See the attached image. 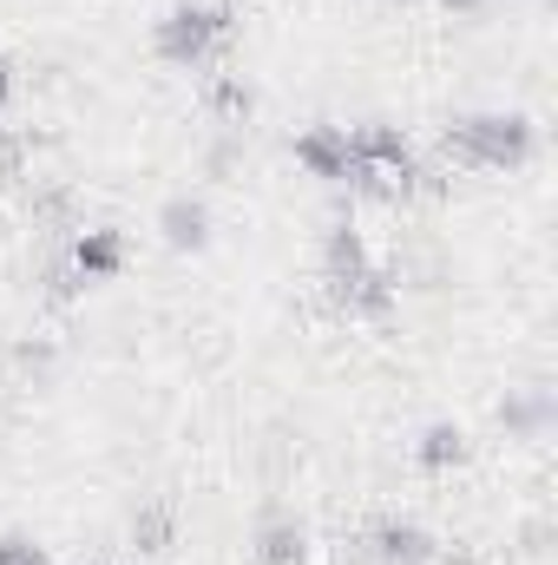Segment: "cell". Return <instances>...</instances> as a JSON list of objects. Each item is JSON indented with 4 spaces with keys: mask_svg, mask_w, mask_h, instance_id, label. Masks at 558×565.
I'll use <instances>...</instances> for the list:
<instances>
[{
    "mask_svg": "<svg viewBox=\"0 0 558 565\" xmlns=\"http://www.w3.org/2000/svg\"><path fill=\"white\" fill-rule=\"evenodd\" d=\"M322 282H329V296H335L342 309H355V316H382V309L395 302L388 270L375 264V250H368L362 231H348V224H335V231L322 237Z\"/></svg>",
    "mask_w": 558,
    "mask_h": 565,
    "instance_id": "obj_1",
    "label": "cell"
},
{
    "mask_svg": "<svg viewBox=\"0 0 558 565\" xmlns=\"http://www.w3.org/2000/svg\"><path fill=\"white\" fill-rule=\"evenodd\" d=\"M420 178L415 164V145L401 139L395 126H348V178L342 184H355V191H368V198H408Z\"/></svg>",
    "mask_w": 558,
    "mask_h": 565,
    "instance_id": "obj_2",
    "label": "cell"
},
{
    "mask_svg": "<svg viewBox=\"0 0 558 565\" xmlns=\"http://www.w3.org/2000/svg\"><path fill=\"white\" fill-rule=\"evenodd\" d=\"M447 158L466 171H519L533 158V126L519 113H473L447 126Z\"/></svg>",
    "mask_w": 558,
    "mask_h": 565,
    "instance_id": "obj_3",
    "label": "cell"
},
{
    "mask_svg": "<svg viewBox=\"0 0 558 565\" xmlns=\"http://www.w3.org/2000/svg\"><path fill=\"white\" fill-rule=\"evenodd\" d=\"M230 46V7H211V0H184L158 20V53L171 66H211L217 53Z\"/></svg>",
    "mask_w": 558,
    "mask_h": 565,
    "instance_id": "obj_4",
    "label": "cell"
},
{
    "mask_svg": "<svg viewBox=\"0 0 558 565\" xmlns=\"http://www.w3.org/2000/svg\"><path fill=\"white\" fill-rule=\"evenodd\" d=\"M119 270H126V237L99 224V231H79V237L66 244L53 282H60V289H93V282H112Z\"/></svg>",
    "mask_w": 558,
    "mask_h": 565,
    "instance_id": "obj_5",
    "label": "cell"
},
{
    "mask_svg": "<svg viewBox=\"0 0 558 565\" xmlns=\"http://www.w3.org/2000/svg\"><path fill=\"white\" fill-rule=\"evenodd\" d=\"M433 533L420 526V520H375V533H368V559L375 565H433Z\"/></svg>",
    "mask_w": 558,
    "mask_h": 565,
    "instance_id": "obj_6",
    "label": "cell"
},
{
    "mask_svg": "<svg viewBox=\"0 0 558 565\" xmlns=\"http://www.w3.org/2000/svg\"><path fill=\"white\" fill-rule=\"evenodd\" d=\"M296 164L322 184H342L348 178V126H309L296 132Z\"/></svg>",
    "mask_w": 558,
    "mask_h": 565,
    "instance_id": "obj_7",
    "label": "cell"
},
{
    "mask_svg": "<svg viewBox=\"0 0 558 565\" xmlns=\"http://www.w3.org/2000/svg\"><path fill=\"white\" fill-rule=\"evenodd\" d=\"M257 565H309V533H302V520L270 513V520L257 526Z\"/></svg>",
    "mask_w": 558,
    "mask_h": 565,
    "instance_id": "obj_8",
    "label": "cell"
},
{
    "mask_svg": "<svg viewBox=\"0 0 558 565\" xmlns=\"http://www.w3.org/2000/svg\"><path fill=\"white\" fill-rule=\"evenodd\" d=\"M158 224H164V244H171V250H197V244L211 237V211H204L197 198H171V204L158 211Z\"/></svg>",
    "mask_w": 558,
    "mask_h": 565,
    "instance_id": "obj_9",
    "label": "cell"
},
{
    "mask_svg": "<svg viewBox=\"0 0 558 565\" xmlns=\"http://www.w3.org/2000/svg\"><path fill=\"white\" fill-rule=\"evenodd\" d=\"M415 460L427 467V473H440V467H460V460H466V434H460L453 422H433L427 434H420Z\"/></svg>",
    "mask_w": 558,
    "mask_h": 565,
    "instance_id": "obj_10",
    "label": "cell"
},
{
    "mask_svg": "<svg viewBox=\"0 0 558 565\" xmlns=\"http://www.w3.org/2000/svg\"><path fill=\"white\" fill-rule=\"evenodd\" d=\"M132 540H139V553H164V540H171V513L164 507H151L132 520Z\"/></svg>",
    "mask_w": 558,
    "mask_h": 565,
    "instance_id": "obj_11",
    "label": "cell"
},
{
    "mask_svg": "<svg viewBox=\"0 0 558 565\" xmlns=\"http://www.w3.org/2000/svg\"><path fill=\"white\" fill-rule=\"evenodd\" d=\"M211 106H217L224 119H250V106H257V99H250V86H237V79H217V86H211Z\"/></svg>",
    "mask_w": 558,
    "mask_h": 565,
    "instance_id": "obj_12",
    "label": "cell"
},
{
    "mask_svg": "<svg viewBox=\"0 0 558 565\" xmlns=\"http://www.w3.org/2000/svg\"><path fill=\"white\" fill-rule=\"evenodd\" d=\"M0 565H46V553L26 533H0Z\"/></svg>",
    "mask_w": 558,
    "mask_h": 565,
    "instance_id": "obj_13",
    "label": "cell"
},
{
    "mask_svg": "<svg viewBox=\"0 0 558 565\" xmlns=\"http://www.w3.org/2000/svg\"><path fill=\"white\" fill-rule=\"evenodd\" d=\"M20 171V139H0V178H13Z\"/></svg>",
    "mask_w": 558,
    "mask_h": 565,
    "instance_id": "obj_14",
    "label": "cell"
},
{
    "mask_svg": "<svg viewBox=\"0 0 558 565\" xmlns=\"http://www.w3.org/2000/svg\"><path fill=\"white\" fill-rule=\"evenodd\" d=\"M7 99H13V66H7V53H0V113H7Z\"/></svg>",
    "mask_w": 558,
    "mask_h": 565,
    "instance_id": "obj_15",
    "label": "cell"
},
{
    "mask_svg": "<svg viewBox=\"0 0 558 565\" xmlns=\"http://www.w3.org/2000/svg\"><path fill=\"white\" fill-rule=\"evenodd\" d=\"M440 7H447V13H480L486 0H440Z\"/></svg>",
    "mask_w": 558,
    "mask_h": 565,
    "instance_id": "obj_16",
    "label": "cell"
}]
</instances>
